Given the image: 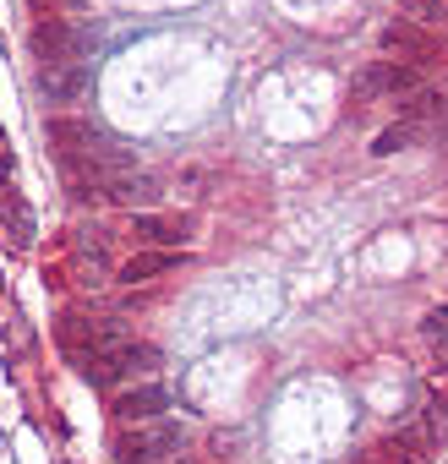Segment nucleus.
Segmentation results:
<instances>
[{
	"mask_svg": "<svg viewBox=\"0 0 448 464\" xmlns=\"http://www.w3.org/2000/svg\"><path fill=\"white\" fill-rule=\"evenodd\" d=\"M28 44H34V55H39L44 66H72V61H83V55H88V34H83V28H72V23H61V17L34 23Z\"/></svg>",
	"mask_w": 448,
	"mask_h": 464,
	"instance_id": "obj_6",
	"label": "nucleus"
},
{
	"mask_svg": "<svg viewBox=\"0 0 448 464\" xmlns=\"http://www.w3.org/2000/svg\"><path fill=\"white\" fill-rule=\"evenodd\" d=\"M77 197H88V202H115V208H148L153 197H159V180L148 175V169H115V175H99L93 186H83Z\"/></svg>",
	"mask_w": 448,
	"mask_h": 464,
	"instance_id": "obj_4",
	"label": "nucleus"
},
{
	"mask_svg": "<svg viewBox=\"0 0 448 464\" xmlns=\"http://www.w3.org/2000/svg\"><path fill=\"white\" fill-rule=\"evenodd\" d=\"M421 328H426V339H432V350H437V366L448 372V306H432Z\"/></svg>",
	"mask_w": 448,
	"mask_h": 464,
	"instance_id": "obj_13",
	"label": "nucleus"
},
{
	"mask_svg": "<svg viewBox=\"0 0 448 464\" xmlns=\"http://www.w3.org/2000/svg\"><path fill=\"white\" fill-rule=\"evenodd\" d=\"M131 236H137L142 246H180V241L191 236V224H186V218H164V213H137V218H131Z\"/></svg>",
	"mask_w": 448,
	"mask_h": 464,
	"instance_id": "obj_9",
	"label": "nucleus"
},
{
	"mask_svg": "<svg viewBox=\"0 0 448 464\" xmlns=\"http://www.w3.org/2000/svg\"><path fill=\"white\" fill-rule=\"evenodd\" d=\"M153 366H159V350H153V344L121 339V344H110V350L88 355L77 372H83L93 388H110V382H121V377H137V372H153Z\"/></svg>",
	"mask_w": 448,
	"mask_h": 464,
	"instance_id": "obj_1",
	"label": "nucleus"
},
{
	"mask_svg": "<svg viewBox=\"0 0 448 464\" xmlns=\"http://www.w3.org/2000/svg\"><path fill=\"white\" fill-rule=\"evenodd\" d=\"M421 88V72L410 61H372L366 72H355L350 99L355 104H377V99H410Z\"/></svg>",
	"mask_w": 448,
	"mask_h": 464,
	"instance_id": "obj_3",
	"label": "nucleus"
},
{
	"mask_svg": "<svg viewBox=\"0 0 448 464\" xmlns=\"http://www.w3.org/2000/svg\"><path fill=\"white\" fill-rule=\"evenodd\" d=\"M426 437L432 442H448V393H426Z\"/></svg>",
	"mask_w": 448,
	"mask_h": 464,
	"instance_id": "obj_15",
	"label": "nucleus"
},
{
	"mask_svg": "<svg viewBox=\"0 0 448 464\" xmlns=\"http://www.w3.org/2000/svg\"><path fill=\"white\" fill-rule=\"evenodd\" d=\"M404 17L426 23V28H448V0H399Z\"/></svg>",
	"mask_w": 448,
	"mask_h": 464,
	"instance_id": "obj_14",
	"label": "nucleus"
},
{
	"mask_svg": "<svg viewBox=\"0 0 448 464\" xmlns=\"http://www.w3.org/2000/svg\"><path fill=\"white\" fill-rule=\"evenodd\" d=\"M34 6H44V0H34Z\"/></svg>",
	"mask_w": 448,
	"mask_h": 464,
	"instance_id": "obj_17",
	"label": "nucleus"
},
{
	"mask_svg": "<svg viewBox=\"0 0 448 464\" xmlns=\"http://www.w3.org/2000/svg\"><path fill=\"white\" fill-rule=\"evenodd\" d=\"M170 404V393L159 382H142V388H126L115 393V420L121 426H137V420H159V410Z\"/></svg>",
	"mask_w": 448,
	"mask_h": 464,
	"instance_id": "obj_8",
	"label": "nucleus"
},
{
	"mask_svg": "<svg viewBox=\"0 0 448 464\" xmlns=\"http://www.w3.org/2000/svg\"><path fill=\"white\" fill-rule=\"evenodd\" d=\"M421 131H426V126H415V121H394L388 131H377V142H372V153H377V159H388V153H399V148H410V142H415Z\"/></svg>",
	"mask_w": 448,
	"mask_h": 464,
	"instance_id": "obj_12",
	"label": "nucleus"
},
{
	"mask_svg": "<svg viewBox=\"0 0 448 464\" xmlns=\"http://www.w3.org/2000/svg\"><path fill=\"white\" fill-rule=\"evenodd\" d=\"M39 93L50 99V104H72V99H83L88 93V82H93V72H88V61H72V66H39Z\"/></svg>",
	"mask_w": 448,
	"mask_h": 464,
	"instance_id": "obj_7",
	"label": "nucleus"
},
{
	"mask_svg": "<svg viewBox=\"0 0 448 464\" xmlns=\"http://www.w3.org/2000/svg\"><path fill=\"white\" fill-rule=\"evenodd\" d=\"M175 268V252H137V257H126L121 263V285H148V279H159V274H170Z\"/></svg>",
	"mask_w": 448,
	"mask_h": 464,
	"instance_id": "obj_10",
	"label": "nucleus"
},
{
	"mask_svg": "<svg viewBox=\"0 0 448 464\" xmlns=\"http://www.w3.org/2000/svg\"><path fill=\"white\" fill-rule=\"evenodd\" d=\"M55 339H61V350L83 366L88 355L121 344L126 334H121V323H104V317H61V323H55Z\"/></svg>",
	"mask_w": 448,
	"mask_h": 464,
	"instance_id": "obj_5",
	"label": "nucleus"
},
{
	"mask_svg": "<svg viewBox=\"0 0 448 464\" xmlns=\"http://www.w3.org/2000/svg\"><path fill=\"white\" fill-rule=\"evenodd\" d=\"M175 448H180L175 420H137L115 437V464H164Z\"/></svg>",
	"mask_w": 448,
	"mask_h": 464,
	"instance_id": "obj_2",
	"label": "nucleus"
},
{
	"mask_svg": "<svg viewBox=\"0 0 448 464\" xmlns=\"http://www.w3.org/2000/svg\"><path fill=\"white\" fill-rule=\"evenodd\" d=\"M366 464H415V448H410L404 437H383V442L366 453Z\"/></svg>",
	"mask_w": 448,
	"mask_h": 464,
	"instance_id": "obj_16",
	"label": "nucleus"
},
{
	"mask_svg": "<svg viewBox=\"0 0 448 464\" xmlns=\"http://www.w3.org/2000/svg\"><path fill=\"white\" fill-rule=\"evenodd\" d=\"M383 50H394V55H426L432 39H426L421 28H410V23H388V28H383Z\"/></svg>",
	"mask_w": 448,
	"mask_h": 464,
	"instance_id": "obj_11",
	"label": "nucleus"
}]
</instances>
